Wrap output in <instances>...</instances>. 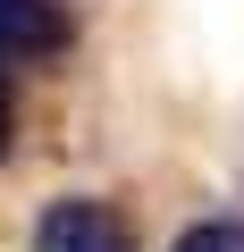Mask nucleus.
<instances>
[{"instance_id":"20e7f679","label":"nucleus","mask_w":244,"mask_h":252,"mask_svg":"<svg viewBox=\"0 0 244 252\" xmlns=\"http://www.w3.org/2000/svg\"><path fill=\"white\" fill-rule=\"evenodd\" d=\"M9 126H17V101H9V67H0V152H9Z\"/></svg>"},{"instance_id":"7ed1b4c3","label":"nucleus","mask_w":244,"mask_h":252,"mask_svg":"<svg viewBox=\"0 0 244 252\" xmlns=\"http://www.w3.org/2000/svg\"><path fill=\"white\" fill-rule=\"evenodd\" d=\"M177 252H244V219H202L177 235Z\"/></svg>"},{"instance_id":"f03ea898","label":"nucleus","mask_w":244,"mask_h":252,"mask_svg":"<svg viewBox=\"0 0 244 252\" xmlns=\"http://www.w3.org/2000/svg\"><path fill=\"white\" fill-rule=\"evenodd\" d=\"M76 42L68 0H0V59H59Z\"/></svg>"},{"instance_id":"f257e3e1","label":"nucleus","mask_w":244,"mask_h":252,"mask_svg":"<svg viewBox=\"0 0 244 252\" xmlns=\"http://www.w3.org/2000/svg\"><path fill=\"white\" fill-rule=\"evenodd\" d=\"M34 252H135V235H127V219H118L109 202L68 193V202H51L34 219Z\"/></svg>"}]
</instances>
